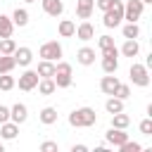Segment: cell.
I'll use <instances>...</instances> for the list:
<instances>
[{"mask_svg": "<svg viewBox=\"0 0 152 152\" xmlns=\"http://www.w3.org/2000/svg\"><path fill=\"white\" fill-rule=\"evenodd\" d=\"M116 86H119V78H116L114 74H107V76H102V81H100V90H102L104 95H114Z\"/></svg>", "mask_w": 152, "mask_h": 152, "instance_id": "14", "label": "cell"}, {"mask_svg": "<svg viewBox=\"0 0 152 152\" xmlns=\"http://www.w3.org/2000/svg\"><path fill=\"white\" fill-rule=\"evenodd\" d=\"M121 33H124V38H138V36H140V26H138V21H128V24L121 28Z\"/></svg>", "mask_w": 152, "mask_h": 152, "instance_id": "28", "label": "cell"}, {"mask_svg": "<svg viewBox=\"0 0 152 152\" xmlns=\"http://www.w3.org/2000/svg\"><path fill=\"white\" fill-rule=\"evenodd\" d=\"M57 31H59V36H62V38H71V36L76 33V24H74L71 19H62V21H59V26H57Z\"/></svg>", "mask_w": 152, "mask_h": 152, "instance_id": "21", "label": "cell"}, {"mask_svg": "<svg viewBox=\"0 0 152 152\" xmlns=\"http://www.w3.org/2000/svg\"><path fill=\"white\" fill-rule=\"evenodd\" d=\"M142 10H145V2L142 0H128L124 5V19L126 21H138L142 17Z\"/></svg>", "mask_w": 152, "mask_h": 152, "instance_id": "6", "label": "cell"}, {"mask_svg": "<svg viewBox=\"0 0 152 152\" xmlns=\"http://www.w3.org/2000/svg\"><path fill=\"white\" fill-rule=\"evenodd\" d=\"M12 57H14V62H17L19 66H28L31 59H33V52H31V48H17V50L12 52Z\"/></svg>", "mask_w": 152, "mask_h": 152, "instance_id": "12", "label": "cell"}, {"mask_svg": "<svg viewBox=\"0 0 152 152\" xmlns=\"http://www.w3.org/2000/svg\"><path fill=\"white\" fill-rule=\"evenodd\" d=\"M14 86H17L14 76H10V74H0V90H12Z\"/></svg>", "mask_w": 152, "mask_h": 152, "instance_id": "30", "label": "cell"}, {"mask_svg": "<svg viewBox=\"0 0 152 152\" xmlns=\"http://www.w3.org/2000/svg\"><path fill=\"white\" fill-rule=\"evenodd\" d=\"M28 119V109H26V104L24 102H17V104H12L10 107V121H14V124H24Z\"/></svg>", "mask_w": 152, "mask_h": 152, "instance_id": "9", "label": "cell"}, {"mask_svg": "<svg viewBox=\"0 0 152 152\" xmlns=\"http://www.w3.org/2000/svg\"><path fill=\"white\" fill-rule=\"evenodd\" d=\"M38 55H40L43 59H50V62H59V59H62V45H59L57 40H48V43H43V45H40Z\"/></svg>", "mask_w": 152, "mask_h": 152, "instance_id": "5", "label": "cell"}, {"mask_svg": "<svg viewBox=\"0 0 152 152\" xmlns=\"http://www.w3.org/2000/svg\"><path fill=\"white\" fill-rule=\"evenodd\" d=\"M69 124L74 128H90V126L97 124V114H95L93 107H78L69 114Z\"/></svg>", "mask_w": 152, "mask_h": 152, "instance_id": "1", "label": "cell"}, {"mask_svg": "<svg viewBox=\"0 0 152 152\" xmlns=\"http://www.w3.org/2000/svg\"><path fill=\"white\" fill-rule=\"evenodd\" d=\"M142 2H145V5H150V2H152V0H142Z\"/></svg>", "mask_w": 152, "mask_h": 152, "instance_id": "40", "label": "cell"}, {"mask_svg": "<svg viewBox=\"0 0 152 152\" xmlns=\"http://www.w3.org/2000/svg\"><path fill=\"white\" fill-rule=\"evenodd\" d=\"M124 57H138V52H140V45H138V40L135 38H126V43L121 45V50H119Z\"/></svg>", "mask_w": 152, "mask_h": 152, "instance_id": "16", "label": "cell"}, {"mask_svg": "<svg viewBox=\"0 0 152 152\" xmlns=\"http://www.w3.org/2000/svg\"><path fill=\"white\" fill-rule=\"evenodd\" d=\"M104 140H107V145H112V147H119V145H124L126 140H128V133H126V128H109L107 133H104Z\"/></svg>", "mask_w": 152, "mask_h": 152, "instance_id": "8", "label": "cell"}, {"mask_svg": "<svg viewBox=\"0 0 152 152\" xmlns=\"http://www.w3.org/2000/svg\"><path fill=\"white\" fill-rule=\"evenodd\" d=\"M95 10V0H76V17L78 19H90Z\"/></svg>", "mask_w": 152, "mask_h": 152, "instance_id": "11", "label": "cell"}, {"mask_svg": "<svg viewBox=\"0 0 152 152\" xmlns=\"http://www.w3.org/2000/svg\"><path fill=\"white\" fill-rule=\"evenodd\" d=\"M52 81H55L57 88H69V86L74 83V78H71V64L59 59V62L55 64V76H52Z\"/></svg>", "mask_w": 152, "mask_h": 152, "instance_id": "3", "label": "cell"}, {"mask_svg": "<svg viewBox=\"0 0 152 152\" xmlns=\"http://www.w3.org/2000/svg\"><path fill=\"white\" fill-rule=\"evenodd\" d=\"M119 150H121V152H140V150H142V145H140V142H135V140H133V142H131V140H126L124 145H119Z\"/></svg>", "mask_w": 152, "mask_h": 152, "instance_id": "32", "label": "cell"}, {"mask_svg": "<svg viewBox=\"0 0 152 152\" xmlns=\"http://www.w3.org/2000/svg\"><path fill=\"white\" fill-rule=\"evenodd\" d=\"M121 21H124V2L121 0H114V5L102 12V24L107 28H116Z\"/></svg>", "mask_w": 152, "mask_h": 152, "instance_id": "2", "label": "cell"}, {"mask_svg": "<svg viewBox=\"0 0 152 152\" xmlns=\"http://www.w3.org/2000/svg\"><path fill=\"white\" fill-rule=\"evenodd\" d=\"M71 152H88V147L83 142H78V145H71Z\"/></svg>", "mask_w": 152, "mask_h": 152, "instance_id": "38", "label": "cell"}, {"mask_svg": "<svg viewBox=\"0 0 152 152\" xmlns=\"http://www.w3.org/2000/svg\"><path fill=\"white\" fill-rule=\"evenodd\" d=\"M12 24H14V26H19V28H21V26H26V24H28V12H26L24 7H17V10L12 12Z\"/></svg>", "mask_w": 152, "mask_h": 152, "instance_id": "22", "label": "cell"}, {"mask_svg": "<svg viewBox=\"0 0 152 152\" xmlns=\"http://www.w3.org/2000/svg\"><path fill=\"white\" fill-rule=\"evenodd\" d=\"M38 81H40V76H38L33 69H26V71L19 76V90L28 93V90H33V88L38 86Z\"/></svg>", "mask_w": 152, "mask_h": 152, "instance_id": "7", "label": "cell"}, {"mask_svg": "<svg viewBox=\"0 0 152 152\" xmlns=\"http://www.w3.org/2000/svg\"><path fill=\"white\" fill-rule=\"evenodd\" d=\"M119 69V57L114 55H102V71L104 74H116Z\"/></svg>", "mask_w": 152, "mask_h": 152, "instance_id": "20", "label": "cell"}, {"mask_svg": "<svg viewBox=\"0 0 152 152\" xmlns=\"http://www.w3.org/2000/svg\"><path fill=\"white\" fill-rule=\"evenodd\" d=\"M36 74H38L40 78H52V76H55V62H50V59H40Z\"/></svg>", "mask_w": 152, "mask_h": 152, "instance_id": "18", "label": "cell"}, {"mask_svg": "<svg viewBox=\"0 0 152 152\" xmlns=\"http://www.w3.org/2000/svg\"><path fill=\"white\" fill-rule=\"evenodd\" d=\"M128 76H131V83L138 86V88H147L150 86V69L145 64H131Z\"/></svg>", "mask_w": 152, "mask_h": 152, "instance_id": "4", "label": "cell"}, {"mask_svg": "<svg viewBox=\"0 0 152 152\" xmlns=\"http://www.w3.org/2000/svg\"><path fill=\"white\" fill-rule=\"evenodd\" d=\"M36 88H38V93H40V95H52V93L57 90V86H55V81H52V78H40Z\"/></svg>", "mask_w": 152, "mask_h": 152, "instance_id": "24", "label": "cell"}, {"mask_svg": "<svg viewBox=\"0 0 152 152\" xmlns=\"http://www.w3.org/2000/svg\"><path fill=\"white\" fill-rule=\"evenodd\" d=\"M76 62L83 64V66L95 64V50H93V48H81V50L76 52Z\"/></svg>", "mask_w": 152, "mask_h": 152, "instance_id": "17", "label": "cell"}, {"mask_svg": "<svg viewBox=\"0 0 152 152\" xmlns=\"http://www.w3.org/2000/svg\"><path fill=\"white\" fill-rule=\"evenodd\" d=\"M14 31V24H12V17H5L0 14V38H10Z\"/></svg>", "mask_w": 152, "mask_h": 152, "instance_id": "23", "label": "cell"}, {"mask_svg": "<svg viewBox=\"0 0 152 152\" xmlns=\"http://www.w3.org/2000/svg\"><path fill=\"white\" fill-rule=\"evenodd\" d=\"M104 109H107V114H116V112H124V100H119V97L109 95V100L104 102Z\"/></svg>", "mask_w": 152, "mask_h": 152, "instance_id": "25", "label": "cell"}, {"mask_svg": "<svg viewBox=\"0 0 152 152\" xmlns=\"http://www.w3.org/2000/svg\"><path fill=\"white\" fill-rule=\"evenodd\" d=\"M112 45H114V38H112V36H100V38H97V48H100V50H107V48H112Z\"/></svg>", "mask_w": 152, "mask_h": 152, "instance_id": "33", "label": "cell"}, {"mask_svg": "<svg viewBox=\"0 0 152 152\" xmlns=\"http://www.w3.org/2000/svg\"><path fill=\"white\" fill-rule=\"evenodd\" d=\"M43 2V12L50 17H59L64 12V2L62 0H40Z\"/></svg>", "mask_w": 152, "mask_h": 152, "instance_id": "13", "label": "cell"}, {"mask_svg": "<svg viewBox=\"0 0 152 152\" xmlns=\"http://www.w3.org/2000/svg\"><path fill=\"white\" fill-rule=\"evenodd\" d=\"M0 152H5V147H2V142H0Z\"/></svg>", "mask_w": 152, "mask_h": 152, "instance_id": "39", "label": "cell"}, {"mask_svg": "<svg viewBox=\"0 0 152 152\" xmlns=\"http://www.w3.org/2000/svg\"><path fill=\"white\" fill-rule=\"evenodd\" d=\"M140 133L152 135V116H147V119H142V121H140Z\"/></svg>", "mask_w": 152, "mask_h": 152, "instance_id": "34", "label": "cell"}, {"mask_svg": "<svg viewBox=\"0 0 152 152\" xmlns=\"http://www.w3.org/2000/svg\"><path fill=\"white\" fill-rule=\"evenodd\" d=\"M128 95H131V86H126V83H121V81H119V86H116V90H114V97L126 100Z\"/></svg>", "mask_w": 152, "mask_h": 152, "instance_id": "31", "label": "cell"}, {"mask_svg": "<svg viewBox=\"0 0 152 152\" xmlns=\"http://www.w3.org/2000/svg\"><path fill=\"white\" fill-rule=\"evenodd\" d=\"M112 126L114 128H128L131 126V116L124 114V112H116V114H112Z\"/></svg>", "mask_w": 152, "mask_h": 152, "instance_id": "26", "label": "cell"}, {"mask_svg": "<svg viewBox=\"0 0 152 152\" xmlns=\"http://www.w3.org/2000/svg\"><path fill=\"white\" fill-rule=\"evenodd\" d=\"M14 50H17V43H14V38H12V36L0 40V55H12Z\"/></svg>", "mask_w": 152, "mask_h": 152, "instance_id": "29", "label": "cell"}, {"mask_svg": "<svg viewBox=\"0 0 152 152\" xmlns=\"http://www.w3.org/2000/svg\"><path fill=\"white\" fill-rule=\"evenodd\" d=\"M112 5H114V0H97V2H95V7H97L100 12H104V10H109Z\"/></svg>", "mask_w": 152, "mask_h": 152, "instance_id": "36", "label": "cell"}, {"mask_svg": "<svg viewBox=\"0 0 152 152\" xmlns=\"http://www.w3.org/2000/svg\"><path fill=\"white\" fill-rule=\"evenodd\" d=\"M78 40H90V38H95V26L88 21V19H83L78 26H76V33H74Z\"/></svg>", "mask_w": 152, "mask_h": 152, "instance_id": "10", "label": "cell"}, {"mask_svg": "<svg viewBox=\"0 0 152 152\" xmlns=\"http://www.w3.org/2000/svg\"><path fill=\"white\" fill-rule=\"evenodd\" d=\"M0 135H2V140H14L19 135V124H14V121L0 124Z\"/></svg>", "mask_w": 152, "mask_h": 152, "instance_id": "15", "label": "cell"}, {"mask_svg": "<svg viewBox=\"0 0 152 152\" xmlns=\"http://www.w3.org/2000/svg\"><path fill=\"white\" fill-rule=\"evenodd\" d=\"M59 150V145L55 142V140H45V142H40V152H57Z\"/></svg>", "mask_w": 152, "mask_h": 152, "instance_id": "35", "label": "cell"}, {"mask_svg": "<svg viewBox=\"0 0 152 152\" xmlns=\"http://www.w3.org/2000/svg\"><path fill=\"white\" fill-rule=\"evenodd\" d=\"M5 121H10V107L0 104V124H5Z\"/></svg>", "mask_w": 152, "mask_h": 152, "instance_id": "37", "label": "cell"}, {"mask_svg": "<svg viewBox=\"0 0 152 152\" xmlns=\"http://www.w3.org/2000/svg\"><path fill=\"white\" fill-rule=\"evenodd\" d=\"M24 2H36V0H24Z\"/></svg>", "mask_w": 152, "mask_h": 152, "instance_id": "41", "label": "cell"}, {"mask_svg": "<svg viewBox=\"0 0 152 152\" xmlns=\"http://www.w3.org/2000/svg\"><path fill=\"white\" fill-rule=\"evenodd\" d=\"M38 119H40V124L52 126V124H57V109L55 107H43L40 114H38Z\"/></svg>", "mask_w": 152, "mask_h": 152, "instance_id": "19", "label": "cell"}, {"mask_svg": "<svg viewBox=\"0 0 152 152\" xmlns=\"http://www.w3.org/2000/svg\"><path fill=\"white\" fill-rule=\"evenodd\" d=\"M17 66L12 55H0V74H12V69Z\"/></svg>", "mask_w": 152, "mask_h": 152, "instance_id": "27", "label": "cell"}]
</instances>
